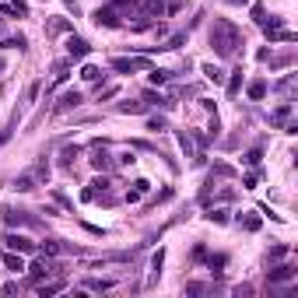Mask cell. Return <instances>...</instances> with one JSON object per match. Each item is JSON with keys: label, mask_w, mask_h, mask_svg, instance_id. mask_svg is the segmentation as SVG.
Returning <instances> with one entry per match:
<instances>
[{"label": "cell", "mask_w": 298, "mask_h": 298, "mask_svg": "<svg viewBox=\"0 0 298 298\" xmlns=\"http://www.w3.org/2000/svg\"><path fill=\"white\" fill-rule=\"evenodd\" d=\"M4 263H7V270H14V274H21V270H25V260H21V256H14V253H7V256H4Z\"/></svg>", "instance_id": "obj_25"}, {"label": "cell", "mask_w": 298, "mask_h": 298, "mask_svg": "<svg viewBox=\"0 0 298 298\" xmlns=\"http://www.w3.org/2000/svg\"><path fill=\"white\" fill-rule=\"evenodd\" d=\"M4 295H18V281H7L4 284Z\"/></svg>", "instance_id": "obj_46"}, {"label": "cell", "mask_w": 298, "mask_h": 298, "mask_svg": "<svg viewBox=\"0 0 298 298\" xmlns=\"http://www.w3.org/2000/svg\"><path fill=\"white\" fill-rule=\"evenodd\" d=\"M112 71H120V74L148 71V60H141V56H116V60H112Z\"/></svg>", "instance_id": "obj_5"}, {"label": "cell", "mask_w": 298, "mask_h": 298, "mask_svg": "<svg viewBox=\"0 0 298 298\" xmlns=\"http://www.w3.org/2000/svg\"><path fill=\"white\" fill-rule=\"evenodd\" d=\"M137 200H141V190H137V186H134V190H127V204H137Z\"/></svg>", "instance_id": "obj_45"}, {"label": "cell", "mask_w": 298, "mask_h": 298, "mask_svg": "<svg viewBox=\"0 0 298 298\" xmlns=\"http://www.w3.org/2000/svg\"><path fill=\"white\" fill-rule=\"evenodd\" d=\"M81 77H84L88 84H98V81H105V71L95 67V64H84V67H81Z\"/></svg>", "instance_id": "obj_16"}, {"label": "cell", "mask_w": 298, "mask_h": 298, "mask_svg": "<svg viewBox=\"0 0 298 298\" xmlns=\"http://www.w3.org/2000/svg\"><path fill=\"white\" fill-rule=\"evenodd\" d=\"M295 81H298L295 74H288V77H281V81H277L274 88H277V91H281V95H284L288 102H295Z\"/></svg>", "instance_id": "obj_14"}, {"label": "cell", "mask_w": 298, "mask_h": 298, "mask_svg": "<svg viewBox=\"0 0 298 298\" xmlns=\"http://www.w3.org/2000/svg\"><path fill=\"white\" fill-rule=\"evenodd\" d=\"M260 158H263V151H260V148H253V151H249V154H246V158H242V161L256 168V165H260Z\"/></svg>", "instance_id": "obj_33"}, {"label": "cell", "mask_w": 298, "mask_h": 298, "mask_svg": "<svg viewBox=\"0 0 298 298\" xmlns=\"http://www.w3.org/2000/svg\"><path fill=\"white\" fill-rule=\"evenodd\" d=\"M239 224H242V228H246V231H260V218H256V214H246V218H239Z\"/></svg>", "instance_id": "obj_30"}, {"label": "cell", "mask_w": 298, "mask_h": 298, "mask_svg": "<svg viewBox=\"0 0 298 298\" xmlns=\"http://www.w3.org/2000/svg\"><path fill=\"white\" fill-rule=\"evenodd\" d=\"M253 21H256V25H263V21H267V11H263V4H253Z\"/></svg>", "instance_id": "obj_35"}, {"label": "cell", "mask_w": 298, "mask_h": 298, "mask_svg": "<svg viewBox=\"0 0 298 298\" xmlns=\"http://www.w3.org/2000/svg\"><path fill=\"white\" fill-rule=\"evenodd\" d=\"M25 270H28V281H32V284L46 281L49 274H60V267H53L49 260H35V263H32V267H25Z\"/></svg>", "instance_id": "obj_3"}, {"label": "cell", "mask_w": 298, "mask_h": 298, "mask_svg": "<svg viewBox=\"0 0 298 298\" xmlns=\"http://www.w3.org/2000/svg\"><path fill=\"white\" fill-rule=\"evenodd\" d=\"M134 161H137V158H134V148H130V151H123V154L116 158V165H134Z\"/></svg>", "instance_id": "obj_40"}, {"label": "cell", "mask_w": 298, "mask_h": 298, "mask_svg": "<svg viewBox=\"0 0 298 298\" xmlns=\"http://www.w3.org/2000/svg\"><path fill=\"white\" fill-rule=\"evenodd\" d=\"M267 91H270V84H267L263 77H256V81H249V88H246V95H249L253 102H263V98H267Z\"/></svg>", "instance_id": "obj_10"}, {"label": "cell", "mask_w": 298, "mask_h": 298, "mask_svg": "<svg viewBox=\"0 0 298 298\" xmlns=\"http://www.w3.org/2000/svg\"><path fill=\"white\" fill-rule=\"evenodd\" d=\"M239 88H242V71H235V74H231V81H228V95L235 98V95H239Z\"/></svg>", "instance_id": "obj_31"}, {"label": "cell", "mask_w": 298, "mask_h": 298, "mask_svg": "<svg viewBox=\"0 0 298 298\" xmlns=\"http://www.w3.org/2000/svg\"><path fill=\"white\" fill-rule=\"evenodd\" d=\"M204 77H207V81H214V84H221V81H224V71H221V67H214V64H204Z\"/></svg>", "instance_id": "obj_23"}, {"label": "cell", "mask_w": 298, "mask_h": 298, "mask_svg": "<svg viewBox=\"0 0 298 298\" xmlns=\"http://www.w3.org/2000/svg\"><path fill=\"white\" fill-rule=\"evenodd\" d=\"M267 39H270V42H295L298 35H295V32H284V28H277V32H270Z\"/></svg>", "instance_id": "obj_26"}, {"label": "cell", "mask_w": 298, "mask_h": 298, "mask_svg": "<svg viewBox=\"0 0 298 298\" xmlns=\"http://www.w3.org/2000/svg\"><path fill=\"white\" fill-rule=\"evenodd\" d=\"M64 4H67V11H74L77 14V0H64Z\"/></svg>", "instance_id": "obj_47"}, {"label": "cell", "mask_w": 298, "mask_h": 298, "mask_svg": "<svg viewBox=\"0 0 298 298\" xmlns=\"http://www.w3.org/2000/svg\"><path fill=\"white\" fill-rule=\"evenodd\" d=\"M39 249H42V256H56V253H67L71 246H64L60 239H46V242H42Z\"/></svg>", "instance_id": "obj_17"}, {"label": "cell", "mask_w": 298, "mask_h": 298, "mask_svg": "<svg viewBox=\"0 0 298 298\" xmlns=\"http://www.w3.org/2000/svg\"><path fill=\"white\" fill-rule=\"evenodd\" d=\"M0 214H4V221H7V224H32V221H35L32 214H25V211H11V207H4Z\"/></svg>", "instance_id": "obj_13"}, {"label": "cell", "mask_w": 298, "mask_h": 298, "mask_svg": "<svg viewBox=\"0 0 298 298\" xmlns=\"http://www.w3.org/2000/svg\"><path fill=\"white\" fill-rule=\"evenodd\" d=\"M32 175H35V183H49V161H46V154H42V161L35 165Z\"/></svg>", "instance_id": "obj_22"}, {"label": "cell", "mask_w": 298, "mask_h": 298, "mask_svg": "<svg viewBox=\"0 0 298 298\" xmlns=\"http://www.w3.org/2000/svg\"><path fill=\"white\" fill-rule=\"evenodd\" d=\"M74 158H77V144H74V148H64V154H60L64 165H74Z\"/></svg>", "instance_id": "obj_36"}, {"label": "cell", "mask_w": 298, "mask_h": 298, "mask_svg": "<svg viewBox=\"0 0 298 298\" xmlns=\"http://www.w3.org/2000/svg\"><path fill=\"white\" fill-rule=\"evenodd\" d=\"M91 165H95V168H102V172H109V168L116 165V161H112V154L105 151L102 141H91Z\"/></svg>", "instance_id": "obj_4"}, {"label": "cell", "mask_w": 298, "mask_h": 298, "mask_svg": "<svg viewBox=\"0 0 298 298\" xmlns=\"http://www.w3.org/2000/svg\"><path fill=\"white\" fill-rule=\"evenodd\" d=\"M148 130H151V134L165 130V120H161V116H151V120H148Z\"/></svg>", "instance_id": "obj_37"}, {"label": "cell", "mask_w": 298, "mask_h": 298, "mask_svg": "<svg viewBox=\"0 0 298 298\" xmlns=\"http://www.w3.org/2000/svg\"><path fill=\"white\" fill-rule=\"evenodd\" d=\"M91 21L98 25V28H120L123 21H120V11L116 7H98L95 14H91Z\"/></svg>", "instance_id": "obj_2"}, {"label": "cell", "mask_w": 298, "mask_h": 298, "mask_svg": "<svg viewBox=\"0 0 298 298\" xmlns=\"http://www.w3.org/2000/svg\"><path fill=\"white\" fill-rule=\"evenodd\" d=\"M11 134H14V120H11V123H7V127H4V130H0V148H4V144H7V141H11Z\"/></svg>", "instance_id": "obj_39"}, {"label": "cell", "mask_w": 298, "mask_h": 298, "mask_svg": "<svg viewBox=\"0 0 298 298\" xmlns=\"http://www.w3.org/2000/svg\"><path fill=\"white\" fill-rule=\"evenodd\" d=\"M256 183H260V175H256V172H249V175H246V179H242V186H246V190H253V186H256Z\"/></svg>", "instance_id": "obj_42"}, {"label": "cell", "mask_w": 298, "mask_h": 298, "mask_svg": "<svg viewBox=\"0 0 298 298\" xmlns=\"http://www.w3.org/2000/svg\"><path fill=\"white\" fill-rule=\"evenodd\" d=\"M0 14H11V18H28V4H25V0H11V4H0Z\"/></svg>", "instance_id": "obj_12"}, {"label": "cell", "mask_w": 298, "mask_h": 298, "mask_svg": "<svg viewBox=\"0 0 298 298\" xmlns=\"http://www.w3.org/2000/svg\"><path fill=\"white\" fill-rule=\"evenodd\" d=\"M298 277V270L291 267V263H281V267H270L267 270V281L270 284H281V281H295Z\"/></svg>", "instance_id": "obj_6"}, {"label": "cell", "mask_w": 298, "mask_h": 298, "mask_svg": "<svg viewBox=\"0 0 298 298\" xmlns=\"http://www.w3.org/2000/svg\"><path fill=\"white\" fill-rule=\"evenodd\" d=\"M116 281H98V277H88L84 281V291H112Z\"/></svg>", "instance_id": "obj_18"}, {"label": "cell", "mask_w": 298, "mask_h": 298, "mask_svg": "<svg viewBox=\"0 0 298 298\" xmlns=\"http://www.w3.org/2000/svg\"><path fill=\"white\" fill-rule=\"evenodd\" d=\"M281 256H288V246H270V253H267V263H274V260H281Z\"/></svg>", "instance_id": "obj_32"}, {"label": "cell", "mask_w": 298, "mask_h": 298, "mask_svg": "<svg viewBox=\"0 0 298 298\" xmlns=\"http://www.w3.org/2000/svg\"><path fill=\"white\" fill-rule=\"evenodd\" d=\"M291 112H295V102H288V98H284V102L270 112V123H274V127H284V123L291 120Z\"/></svg>", "instance_id": "obj_9"}, {"label": "cell", "mask_w": 298, "mask_h": 298, "mask_svg": "<svg viewBox=\"0 0 298 298\" xmlns=\"http://www.w3.org/2000/svg\"><path fill=\"white\" fill-rule=\"evenodd\" d=\"M4 49H18V53H21V49H25V35H7V39H4Z\"/></svg>", "instance_id": "obj_28"}, {"label": "cell", "mask_w": 298, "mask_h": 298, "mask_svg": "<svg viewBox=\"0 0 298 298\" xmlns=\"http://www.w3.org/2000/svg\"><path fill=\"white\" fill-rule=\"evenodd\" d=\"M88 53H91L88 39H81V35H71V39H67V56H71V60H84Z\"/></svg>", "instance_id": "obj_8"}, {"label": "cell", "mask_w": 298, "mask_h": 298, "mask_svg": "<svg viewBox=\"0 0 298 298\" xmlns=\"http://www.w3.org/2000/svg\"><path fill=\"white\" fill-rule=\"evenodd\" d=\"M120 112H127V116H141V112H148V105H144V102H120Z\"/></svg>", "instance_id": "obj_20"}, {"label": "cell", "mask_w": 298, "mask_h": 298, "mask_svg": "<svg viewBox=\"0 0 298 298\" xmlns=\"http://www.w3.org/2000/svg\"><path fill=\"white\" fill-rule=\"evenodd\" d=\"M4 242H7V249H11V253H35V249H39L32 239H25V235H14V231H11Z\"/></svg>", "instance_id": "obj_7"}, {"label": "cell", "mask_w": 298, "mask_h": 298, "mask_svg": "<svg viewBox=\"0 0 298 298\" xmlns=\"http://www.w3.org/2000/svg\"><path fill=\"white\" fill-rule=\"evenodd\" d=\"M239 4H249V0H239Z\"/></svg>", "instance_id": "obj_48"}, {"label": "cell", "mask_w": 298, "mask_h": 298, "mask_svg": "<svg viewBox=\"0 0 298 298\" xmlns=\"http://www.w3.org/2000/svg\"><path fill=\"white\" fill-rule=\"evenodd\" d=\"M35 186H39V183H35V175H32V172H21V175L14 179V190H18V193H32Z\"/></svg>", "instance_id": "obj_15"}, {"label": "cell", "mask_w": 298, "mask_h": 298, "mask_svg": "<svg viewBox=\"0 0 298 298\" xmlns=\"http://www.w3.org/2000/svg\"><path fill=\"white\" fill-rule=\"evenodd\" d=\"M207 263H211V270H218V274H221V267L228 263V256H224V253H218V256H211Z\"/></svg>", "instance_id": "obj_34"}, {"label": "cell", "mask_w": 298, "mask_h": 298, "mask_svg": "<svg viewBox=\"0 0 298 298\" xmlns=\"http://www.w3.org/2000/svg\"><path fill=\"white\" fill-rule=\"evenodd\" d=\"M64 288H67V284H64V281H49V284H39V288H35V291H39V295L46 298V295H60V291H64Z\"/></svg>", "instance_id": "obj_21"}, {"label": "cell", "mask_w": 298, "mask_h": 298, "mask_svg": "<svg viewBox=\"0 0 298 298\" xmlns=\"http://www.w3.org/2000/svg\"><path fill=\"white\" fill-rule=\"evenodd\" d=\"M183 42H186V32H175V35H168V39H165V46H161V49H179Z\"/></svg>", "instance_id": "obj_29"}, {"label": "cell", "mask_w": 298, "mask_h": 298, "mask_svg": "<svg viewBox=\"0 0 298 298\" xmlns=\"http://www.w3.org/2000/svg\"><path fill=\"white\" fill-rule=\"evenodd\" d=\"M77 105H81V91H64L60 102H56V112H71Z\"/></svg>", "instance_id": "obj_11"}, {"label": "cell", "mask_w": 298, "mask_h": 298, "mask_svg": "<svg viewBox=\"0 0 298 298\" xmlns=\"http://www.w3.org/2000/svg\"><path fill=\"white\" fill-rule=\"evenodd\" d=\"M204 218H207V221H214V224H228V211H224V207H211Z\"/></svg>", "instance_id": "obj_24"}, {"label": "cell", "mask_w": 298, "mask_h": 298, "mask_svg": "<svg viewBox=\"0 0 298 298\" xmlns=\"http://www.w3.org/2000/svg\"><path fill=\"white\" fill-rule=\"evenodd\" d=\"M204 291H211V288H207V284H197V281L186 284V295H204Z\"/></svg>", "instance_id": "obj_38"}, {"label": "cell", "mask_w": 298, "mask_h": 298, "mask_svg": "<svg viewBox=\"0 0 298 298\" xmlns=\"http://www.w3.org/2000/svg\"><path fill=\"white\" fill-rule=\"evenodd\" d=\"M161 263H165V249H158V253L151 256V277H148V284H154V281H158V274H161Z\"/></svg>", "instance_id": "obj_19"}, {"label": "cell", "mask_w": 298, "mask_h": 298, "mask_svg": "<svg viewBox=\"0 0 298 298\" xmlns=\"http://www.w3.org/2000/svg\"><path fill=\"white\" fill-rule=\"evenodd\" d=\"M239 46H242V32H239L228 18H218V21L211 25V49H214L221 60H231V56L239 53Z\"/></svg>", "instance_id": "obj_1"}, {"label": "cell", "mask_w": 298, "mask_h": 298, "mask_svg": "<svg viewBox=\"0 0 298 298\" xmlns=\"http://www.w3.org/2000/svg\"><path fill=\"white\" fill-rule=\"evenodd\" d=\"M102 98H116V88H98V102Z\"/></svg>", "instance_id": "obj_44"}, {"label": "cell", "mask_w": 298, "mask_h": 298, "mask_svg": "<svg viewBox=\"0 0 298 298\" xmlns=\"http://www.w3.org/2000/svg\"><path fill=\"white\" fill-rule=\"evenodd\" d=\"M67 81V64H56V84H64Z\"/></svg>", "instance_id": "obj_43"}, {"label": "cell", "mask_w": 298, "mask_h": 298, "mask_svg": "<svg viewBox=\"0 0 298 298\" xmlns=\"http://www.w3.org/2000/svg\"><path fill=\"white\" fill-rule=\"evenodd\" d=\"M214 175H235V172H231V165H224V161H218V165H214Z\"/></svg>", "instance_id": "obj_41"}, {"label": "cell", "mask_w": 298, "mask_h": 298, "mask_svg": "<svg viewBox=\"0 0 298 298\" xmlns=\"http://www.w3.org/2000/svg\"><path fill=\"white\" fill-rule=\"evenodd\" d=\"M172 77V71H161V67H154V71H148V81L151 84H165Z\"/></svg>", "instance_id": "obj_27"}]
</instances>
